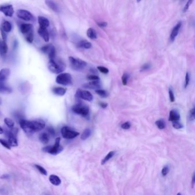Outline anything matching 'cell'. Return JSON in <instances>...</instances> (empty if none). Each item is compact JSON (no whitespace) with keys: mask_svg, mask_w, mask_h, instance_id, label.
Wrapping results in <instances>:
<instances>
[{"mask_svg":"<svg viewBox=\"0 0 195 195\" xmlns=\"http://www.w3.org/2000/svg\"><path fill=\"white\" fill-rule=\"evenodd\" d=\"M20 124L21 128L28 135H31L36 132L42 130L45 127V121L41 119L33 121L21 119L20 120Z\"/></svg>","mask_w":195,"mask_h":195,"instance_id":"cell-1","label":"cell"},{"mask_svg":"<svg viewBox=\"0 0 195 195\" xmlns=\"http://www.w3.org/2000/svg\"><path fill=\"white\" fill-rule=\"evenodd\" d=\"M48 67L49 70L55 74L60 73L65 69V66L63 63L57 62L54 59H50Z\"/></svg>","mask_w":195,"mask_h":195,"instance_id":"cell-2","label":"cell"},{"mask_svg":"<svg viewBox=\"0 0 195 195\" xmlns=\"http://www.w3.org/2000/svg\"><path fill=\"white\" fill-rule=\"evenodd\" d=\"M60 137L57 138L54 146H45L42 149V151L45 152L49 153L53 155H58L59 153H60L63 149V147L60 146Z\"/></svg>","mask_w":195,"mask_h":195,"instance_id":"cell-3","label":"cell"},{"mask_svg":"<svg viewBox=\"0 0 195 195\" xmlns=\"http://www.w3.org/2000/svg\"><path fill=\"white\" fill-rule=\"evenodd\" d=\"M68 60L71 68L74 70L81 71L85 68L87 66V62L80 59H75L73 57H69Z\"/></svg>","mask_w":195,"mask_h":195,"instance_id":"cell-4","label":"cell"},{"mask_svg":"<svg viewBox=\"0 0 195 195\" xmlns=\"http://www.w3.org/2000/svg\"><path fill=\"white\" fill-rule=\"evenodd\" d=\"M72 110L76 114L82 116L83 117H88L89 116V108L87 105L78 103L72 107Z\"/></svg>","mask_w":195,"mask_h":195,"instance_id":"cell-5","label":"cell"},{"mask_svg":"<svg viewBox=\"0 0 195 195\" xmlns=\"http://www.w3.org/2000/svg\"><path fill=\"white\" fill-rule=\"evenodd\" d=\"M56 82L62 85H71L73 84V78L69 73H61L57 77Z\"/></svg>","mask_w":195,"mask_h":195,"instance_id":"cell-6","label":"cell"},{"mask_svg":"<svg viewBox=\"0 0 195 195\" xmlns=\"http://www.w3.org/2000/svg\"><path fill=\"white\" fill-rule=\"evenodd\" d=\"M62 136L66 139H73L78 136L79 133L68 127H63L61 129Z\"/></svg>","mask_w":195,"mask_h":195,"instance_id":"cell-7","label":"cell"},{"mask_svg":"<svg viewBox=\"0 0 195 195\" xmlns=\"http://www.w3.org/2000/svg\"><path fill=\"white\" fill-rule=\"evenodd\" d=\"M75 98L77 99L82 98L88 101H91L93 100V96L90 92L88 90H82L81 89H78L76 92Z\"/></svg>","mask_w":195,"mask_h":195,"instance_id":"cell-8","label":"cell"},{"mask_svg":"<svg viewBox=\"0 0 195 195\" xmlns=\"http://www.w3.org/2000/svg\"><path fill=\"white\" fill-rule=\"evenodd\" d=\"M17 17L21 19L26 21H29L33 20V16L32 14L28 10L24 9H20L17 11Z\"/></svg>","mask_w":195,"mask_h":195,"instance_id":"cell-9","label":"cell"},{"mask_svg":"<svg viewBox=\"0 0 195 195\" xmlns=\"http://www.w3.org/2000/svg\"><path fill=\"white\" fill-rule=\"evenodd\" d=\"M41 51L44 53L48 54L50 59H54L56 57V49L55 47L51 44L43 47L41 48Z\"/></svg>","mask_w":195,"mask_h":195,"instance_id":"cell-10","label":"cell"},{"mask_svg":"<svg viewBox=\"0 0 195 195\" xmlns=\"http://www.w3.org/2000/svg\"><path fill=\"white\" fill-rule=\"evenodd\" d=\"M0 11L6 17H12L14 14V8L11 5H2L0 6Z\"/></svg>","mask_w":195,"mask_h":195,"instance_id":"cell-11","label":"cell"},{"mask_svg":"<svg viewBox=\"0 0 195 195\" xmlns=\"http://www.w3.org/2000/svg\"><path fill=\"white\" fill-rule=\"evenodd\" d=\"M100 87H101V84L99 80L92 81L91 82H88L83 85V88L88 89L97 90L100 88Z\"/></svg>","mask_w":195,"mask_h":195,"instance_id":"cell-12","label":"cell"},{"mask_svg":"<svg viewBox=\"0 0 195 195\" xmlns=\"http://www.w3.org/2000/svg\"><path fill=\"white\" fill-rule=\"evenodd\" d=\"M10 70L8 68L2 69L0 70V82H5L9 77Z\"/></svg>","mask_w":195,"mask_h":195,"instance_id":"cell-13","label":"cell"},{"mask_svg":"<svg viewBox=\"0 0 195 195\" xmlns=\"http://www.w3.org/2000/svg\"><path fill=\"white\" fill-rule=\"evenodd\" d=\"M38 33L39 36L45 40V42H49L50 37H49V33L47 30V28L39 27L38 30Z\"/></svg>","mask_w":195,"mask_h":195,"instance_id":"cell-14","label":"cell"},{"mask_svg":"<svg viewBox=\"0 0 195 195\" xmlns=\"http://www.w3.org/2000/svg\"><path fill=\"white\" fill-rule=\"evenodd\" d=\"M181 22H179L176 25L175 27L174 28V29L171 33V35H170V39L172 41H174L176 37L177 36V34L179 33V31L181 28Z\"/></svg>","mask_w":195,"mask_h":195,"instance_id":"cell-15","label":"cell"},{"mask_svg":"<svg viewBox=\"0 0 195 195\" xmlns=\"http://www.w3.org/2000/svg\"><path fill=\"white\" fill-rule=\"evenodd\" d=\"M45 4L51 10L56 13L59 12V8L57 4L52 0H45Z\"/></svg>","mask_w":195,"mask_h":195,"instance_id":"cell-16","label":"cell"},{"mask_svg":"<svg viewBox=\"0 0 195 195\" xmlns=\"http://www.w3.org/2000/svg\"><path fill=\"white\" fill-rule=\"evenodd\" d=\"M38 21L39 25V27L45 28H47L49 27L50 25V22L48 19L44 17L43 16H38Z\"/></svg>","mask_w":195,"mask_h":195,"instance_id":"cell-17","label":"cell"},{"mask_svg":"<svg viewBox=\"0 0 195 195\" xmlns=\"http://www.w3.org/2000/svg\"><path fill=\"white\" fill-rule=\"evenodd\" d=\"M12 89L5 82H0V93H10Z\"/></svg>","mask_w":195,"mask_h":195,"instance_id":"cell-18","label":"cell"},{"mask_svg":"<svg viewBox=\"0 0 195 195\" xmlns=\"http://www.w3.org/2000/svg\"><path fill=\"white\" fill-rule=\"evenodd\" d=\"M8 138H9L8 142H9L10 146H18V141H17V139L16 138V135L13 134L11 131H10L9 133Z\"/></svg>","mask_w":195,"mask_h":195,"instance_id":"cell-19","label":"cell"},{"mask_svg":"<svg viewBox=\"0 0 195 195\" xmlns=\"http://www.w3.org/2000/svg\"><path fill=\"white\" fill-rule=\"evenodd\" d=\"M180 118V114L178 112H177L176 110H172L169 113V121L171 122L179 121Z\"/></svg>","mask_w":195,"mask_h":195,"instance_id":"cell-20","label":"cell"},{"mask_svg":"<svg viewBox=\"0 0 195 195\" xmlns=\"http://www.w3.org/2000/svg\"><path fill=\"white\" fill-rule=\"evenodd\" d=\"M33 29V25L30 24H23L20 27V30L22 34H26Z\"/></svg>","mask_w":195,"mask_h":195,"instance_id":"cell-21","label":"cell"},{"mask_svg":"<svg viewBox=\"0 0 195 195\" xmlns=\"http://www.w3.org/2000/svg\"><path fill=\"white\" fill-rule=\"evenodd\" d=\"M8 52V46L5 41L0 39V55L5 56Z\"/></svg>","mask_w":195,"mask_h":195,"instance_id":"cell-22","label":"cell"},{"mask_svg":"<svg viewBox=\"0 0 195 195\" xmlns=\"http://www.w3.org/2000/svg\"><path fill=\"white\" fill-rule=\"evenodd\" d=\"M49 180L52 184L56 186L60 185L61 183V180L59 179V177L55 175H51L50 176Z\"/></svg>","mask_w":195,"mask_h":195,"instance_id":"cell-23","label":"cell"},{"mask_svg":"<svg viewBox=\"0 0 195 195\" xmlns=\"http://www.w3.org/2000/svg\"><path fill=\"white\" fill-rule=\"evenodd\" d=\"M53 92L58 96H64L66 92V89L63 88H61V87H54L52 89Z\"/></svg>","mask_w":195,"mask_h":195,"instance_id":"cell-24","label":"cell"},{"mask_svg":"<svg viewBox=\"0 0 195 195\" xmlns=\"http://www.w3.org/2000/svg\"><path fill=\"white\" fill-rule=\"evenodd\" d=\"M78 47L85 49H90L92 47V44L86 40H81L78 42Z\"/></svg>","mask_w":195,"mask_h":195,"instance_id":"cell-25","label":"cell"},{"mask_svg":"<svg viewBox=\"0 0 195 195\" xmlns=\"http://www.w3.org/2000/svg\"><path fill=\"white\" fill-rule=\"evenodd\" d=\"M1 28L2 30H4L5 32L9 33V32H10L11 30L12 29V25H11L10 22L6 21H4L2 24Z\"/></svg>","mask_w":195,"mask_h":195,"instance_id":"cell-26","label":"cell"},{"mask_svg":"<svg viewBox=\"0 0 195 195\" xmlns=\"http://www.w3.org/2000/svg\"><path fill=\"white\" fill-rule=\"evenodd\" d=\"M40 141L43 144H47L49 143V137L48 133L43 132L40 134L39 136Z\"/></svg>","mask_w":195,"mask_h":195,"instance_id":"cell-27","label":"cell"},{"mask_svg":"<svg viewBox=\"0 0 195 195\" xmlns=\"http://www.w3.org/2000/svg\"><path fill=\"white\" fill-rule=\"evenodd\" d=\"M87 36L90 39H97V34L95 30L90 28L87 31Z\"/></svg>","mask_w":195,"mask_h":195,"instance_id":"cell-28","label":"cell"},{"mask_svg":"<svg viewBox=\"0 0 195 195\" xmlns=\"http://www.w3.org/2000/svg\"><path fill=\"white\" fill-rule=\"evenodd\" d=\"M91 131L90 129H86L82 133V134L81 135V139L83 140H86L91 135Z\"/></svg>","mask_w":195,"mask_h":195,"instance_id":"cell-29","label":"cell"},{"mask_svg":"<svg viewBox=\"0 0 195 195\" xmlns=\"http://www.w3.org/2000/svg\"><path fill=\"white\" fill-rule=\"evenodd\" d=\"M114 154H115V152H114V151L110 152L107 155V156H106L103 158V160L102 161V165H103L105 163H106L110 159H111L114 156Z\"/></svg>","mask_w":195,"mask_h":195,"instance_id":"cell-30","label":"cell"},{"mask_svg":"<svg viewBox=\"0 0 195 195\" xmlns=\"http://www.w3.org/2000/svg\"><path fill=\"white\" fill-rule=\"evenodd\" d=\"M4 122L5 123V124L9 127V128H13L14 126V122L13 121V120L12 119H11L10 118L6 117L4 119Z\"/></svg>","mask_w":195,"mask_h":195,"instance_id":"cell-31","label":"cell"},{"mask_svg":"<svg viewBox=\"0 0 195 195\" xmlns=\"http://www.w3.org/2000/svg\"><path fill=\"white\" fill-rule=\"evenodd\" d=\"M155 124H156V126L159 129H163L166 128V123L162 119H160V120L156 121Z\"/></svg>","mask_w":195,"mask_h":195,"instance_id":"cell-32","label":"cell"},{"mask_svg":"<svg viewBox=\"0 0 195 195\" xmlns=\"http://www.w3.org/2000/svg\"><path fill=\"white\" fill-rule=\"evenodd\" d=\"M27 35L26 36V40L27 42L29 43H32L34 39V33H33V30L32 29L30 32H29L28 33L26 34Z\"/></svg>","mask_w":195,"mask_h":195,"instance_id":"cell-33","label":"cell"},{"mask_svg":"<svg viewBox=\"0 0 195 195\" xmlns=\"http://www.w3.org/2000/svg\"><path fill=\"white\" fill-rule=\"evenodd\" d=\"M95 92L101 98H106L108 96L107 92L105 90H102V89H99L95 90Z\"/></svg>","mask_w":195,"mask_h":195,"instance_id":"cell-34","label":"cell"},{"mask_svg":"<svg viewBox=\"0 0 195 195\" xmlns=\"http://www.w3.org/2000/svg\"><path fill=\"white\" fill-rule=\"evenodd\" d=\"M35 166H36V168L39 171V172H40L41 174H42V175L45 176H46L48 175V172H47L46 170L44 168H43L42 166H39V165H35Z\"/></svg>","mask_w":195,"mask_h":195,"instance_id":"cell-35","label":"cell"},{"mask_svg":"<svg viewBox=\"0 0 195 195\" xmlns=\"http://www.w3.org/2000/svg\"><path fill=\"white\" fill-rule=\"evenodd\" d=\"M189 120L190 121L195 120V107L190 110L189 113Z\"/></svg>","mask_w":195,"mask_h":195,"instance_id":"cell-36","label":"cell"},{"mask_svg":"<svg viewBox=\"0 0 195 195\" xmlns=\"http://www.w3.org/2000/svg\"><path fill=\"white\" fill-rule=\"evenodd\" d=\"M0 143L1 144L2 146H4L5 148L8 149H10L11 148V146L9 143V142L6 141V140H4V139H2V138H0Z\"/></svg>","mask_w":195,"mask_h":195,"instance_id":"cell-37","label":"cell"},{"mask_svg":"<svg viewBox=\"0 0 195 195\" xmlns=\"http://www.w3.org/2000/svg\"><path fill=\"white\" fill-rule=\"evenodd\" d=\"M172 123V126L176 129H180L183 128V125L179 122V121H174Z\"/></svg>","mask_w":195,"mask_h":195,"instance_id":"cell-38","label":"cell"},{"mask_svg":"<svg viewBox=\"0 0 195 195\" xmlns=\"http://www.w3.org/2000/svg\"><path fill=\"white\" fill-rule=\"evenodd\" d=\"M169 167L168 166H164L162 170V174L163 176H166L167 175V174L169 173Z\"/></svg>","mask_w":195,"mask_h":195,"instance_id":"cell-39","label":"cell"},{"mask_svg":"<svg viewBox=\"0 0 195 195\" xmlns=\"http://www.w3.org/2000/svg\"><path fill=\"white\" fill-rule=\"evenodd\" d=\"M128 78H129V75L127 73H124L123 75L122 76V83L124 85H127Z\"/></svg>","mask_w":195,"mask_h":195,"instance_id":"cell-40","label":"cell"},{"mask_svg":"<svg viewBox=\"0 0 195 195\" xmlns=\"http://www.w3.org/2000/svg\"><path fill=\"white\" fill-rule=\"evenodd\" d=\"M189 81H190V75H189V73L188 72H186V75H185L184 88H186L188 87V84L189 83Z\"/></svg>","mask_w":195,"mask_h":195,"instance_id":"cell-41","label":"cell"},{"mask_svg":"<svg viewBox=\"0 0 195 195\" xmlns=\"http://www.w3.org/2000/svg\"><path fill=\"white\" fill-rule=\"evenodd\" d=\"M97 68L100 72H102V73H104V74H107L109 72L108 69L106 68H105V67H104L99 66V67H98Z\"/></svg>","mask_w":195,"mask_h":195,"instance_id":"cell-42","label":"cell"},{"mask_svg":"<svg viewBox=\"0 0 195 195\" xmlns=\"http://www.w3.org/2000/svg\"><path fill=\"white\" fill-rule=\"evenodd\" d=\"M169 99H170V101L171 103H173L175 101V96H174V93L173 92V91L169 89Z\"/></svg>","mask_w":195,"mask_h":195,"instance_id":"cell-43","label":"cell"},{"mask_svg":"<svg viewBox=\"0 0 195 195\" xmlns=\"http://www.w3.org/2000/svg\"><path fill=\"white\" fill-rule=\"evenodd\" d=\"M192 2H193V0H188V2L185 4V6L184 8V9H183L184 12H186L188 10V9H189V6H190V5L192 4Z\"/></svg>","mask_w":195,"mask_h":195,"instance_id":"cell-44","label":"cell"},{"mask_svg":"<svg viewBox=\"0 0 195 195\" xmlns=\"http://www.w3.org/2000/svg\"><path fill=\"white\" fill-rule=\"evenodd\" d=\"M87 78L89 80L91 81H95V80H99V77L97 76V75H89L87 77Z\"/></svg>","mask_w":195,"mask_h":195,"instance_id":"cell-45","label":"cell"},{"mask_svg":"<svg viewBox=\"0 0 195 195\" xmlns=\"http://www.w3.org/2000/svg\"><path fill=\"white\" fill-rule=\"evenodd\" d=\"M130 127H131V124L130 122H128V121L124 123L121 125V128L123 129H128L130 128Z\"/></svg>","mask_w":195,"mask_h":195,"instance_id":"cell-46","label":"cell"},{"mask_svg":"<svg viewBox=\"0 0 195 195\" xmlns=\"http://www.w3.org/2000/svg\"><path fill=\"white\" fill-rule=\"evenodd\" d=\"M48 130V132L49 133V134L53 136H54L56 135V132H55V130L54 129V128L53 127H49L47 129Z\"/></svg>","mask_w":195,"mask_h":195,"instance_id":"cell-47","label":"cell"},{"mask_svg":"<svg viewBox=\"0 0 195 195\" xmlns=\"http://www.w3.org/2000/svg\"><path fill=\"white\" fill-rule=\"evenodd\" d=\"M150 68H151V65L149 64H145L141 67L140 71H142V72L145 71V70L149 69Z\"/></svg>","mask_w":195,"mask_h":195,"instance_id":"cell-48","label":"cell"},{"mask_svg":"<svg viewBox=\"0 0 195 195\" xmlns=\"http://www.w3.org/2000/svg\"><path fill=\"white\" fill-rule=\"evenodd\" d=\"M1 36L2 37V40L4 41H6V39H7V36H6V32H5L4 30L2 29L1 28Z\"/></svg>","mask_w":195,"mask_h":195,"instance_id":"cell-49","label":"cell"},{"mask_svg":"<svg viewBox=\"0 0 195 195\" xmlns=\"http://www.w3.org/2000/svg\"><path fill=\"white\" fill-rule=\"evenodd\" d=\"M97 25L100 28H105L107 26V23L106 22H98Z\"/></svg>","mask_w":195,"mask_h":195,"instance_id":"cell-50","label":"cell"},{"mask_svg":"<svg viewBox=\"0 0 195 195\" xmlns=\"http://www.w3.org/2000/svg\"><path fill=\"white\" fill-rule=\"evenodd\" d=\"M99 105H100V107L102 108H103V109L107 108V107L108 106V104L107 103H103V102H100V103H99Z\"/></svg>","mask_w":195,"mask_h":195,"instance_id":"cell-51","label":"cell"},{"mask_svg":"<svg viewBox=\"0 0 195 195\" xmlns=\"http://www.w3.org/2000/svg\"><path fill=\"white\" fill-rule=\"evenodd\" d=\"M192 187L194 186V185L195 184V172L194 173L193 175V176H192Z\"/></svg>","mask_w":195,"mask_h":195,"instance_id":"cell-52","label":"cell"},{"mask_svg":"<svg viewBox=\"0 0 195 195\" xmlns=\"http://www.w3.org/2000/svg\"><path fill=\"white\" fill-rule=\"evenodd\" d=\"M1 179H9V176L8 175H4L1 176Z\"/></svg>","mask_w":195,"mask_h":195,"instance_id":"cell-53","label":"cell"},{"mask_svg":"<svg viewBox=\"0 0 195 195\" xmlns=\"http://www.w3.org/2000/svg\"><path fill=\"white\" fill-rule=\"evenodd\" d=\"M3 132H4V130H3L2 128L0 127V134H2Z\"/></svg>","mask_w":195,"mask_h":195,"instance_id":"cell-54","label":"cell"},{"mask_svg":"<svg viewBox=\"0 0 195 195\" xmlns=\"http://www.w3.org/2000/svg\"><path fill=\"white\" fill-rule=\"evenodd\" d=\"M137 2H140L141 1V0H137Z\"/></svg>","mask_w":195,"mask_h":195,"instance_id":"cell-55","label":"cell"},{"mask_svg":"<svg viewBox=\"0 0 195 195\" xmlns=\"http://www.w3.org/2000/svg\"><path fill=\"white\" fill-rule=\"evenodd\" d=\"M1 104V100L0 99V104Z\"/></svg>","mask_w":195,"mask_h":195,"instance_id":"cell-56","label":"cell"}]
</instances>
